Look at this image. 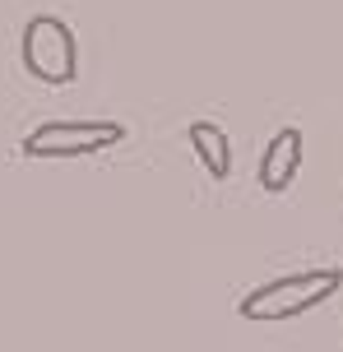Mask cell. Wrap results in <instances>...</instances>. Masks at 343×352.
Wrapping results in <instances>:
<instances>
[{
    "label": "cell",
    "instance_id": "obj_1",
    "mask_svg": "<svg viewBox=\"0 0 343 352\" xmlns=\"http://www.w3.org/2000/svg\"><path fill=\"white\" fill-rule=\"evenodd\" d=\"M343 287V269H307V274H283V278H269L251 287L241 297V320H255V324H278V320H297L325 306L334 292Z\"/></svg>",
    "mask_w": 343,
    "mask_h": 352
},
{
    "label": "cell",
    "instance_id": "obj_5",
    "mask_svg": "<svg viewBox=\"0 0 343 352\" xmlns=\"http://www.w3.org/2000/svg\"><path fill=\"white\" fill-rule=\"evenodd\" d=\"M186 140L195 148V158L204 162V172L214 176V181H228L232 176V140H228V130L214 121H195L186 130Z\"/></svg>",
    "mask_w": 343,
    "mask_h": 352
},
{
    "label": "cell",
    "instance_id": "obj_4",
    "mask_svg": "<svg viewBox=\"0 0 343 352\" xmlns=\"http://www.w3.org/2000/svg\"><path fill=\"white\" fill-rule=\"evenodd\" d=\"M302 162H307V140H302L297 125H283V130L265 144V153H260V172H255L260 190L265 195H283L292 181H297Z\"/></svg>",
    "mask_w": 343,
    "mask_h": 352
},
{
    "label": "cell",
    "instance_id": "obj_2",
    "mask_svg": "<svg viewBox=\"0 0 343 352\" xmlns=\"http://www.w3.org/2000/svg\"><path fill=\"white\" fill-rule=\"evenodd\" d=\"M19 56H23V70L33 74L37 84L65 88L79 79V42H74V28L60 14L28 19L23 37H19Z\"/></svg>",
    "mask_w": 343,
    "mask_h": 352
},
{
    "label": "cell",
    "instance_id": "obj_3",
    "mask_svg": "<svg viewBox=\"0 0 343 352\" xmlns=\"http://www.w3.org/2000/svg\"><path fill=\"white\" fill-rule=\"evenodd\" d=\"M126 135L121 121H42L23 135V158H84L126 144Z\"/></svg>",
    "mask_w": 343,
    "mask_h": 352
}]
</instances>
